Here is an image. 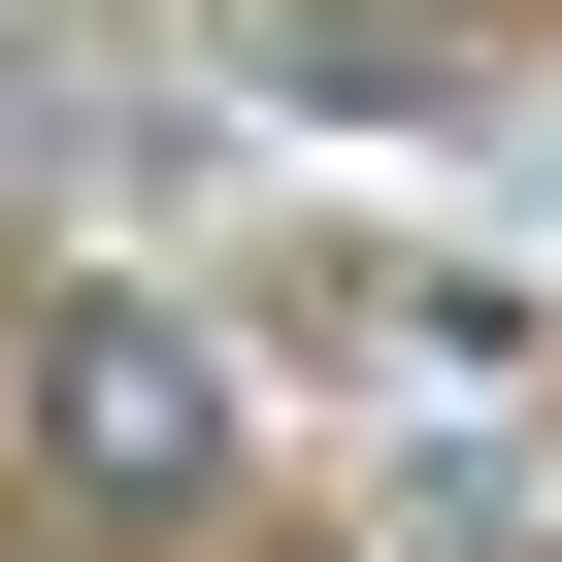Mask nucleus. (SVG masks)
Listing matches in <instances>:
<instances>
[{
  "label": "nucleus",
  "mask_w": 562,
  "mask_h": 562,
  "mask_svg": "<svg viewBox=\"0 0 562 562\" xmlns=\"http://www.w3.org/2000/svg\"><path fill=\"white\" fill-rule=\"evenodd\" d=\"M34 463H67L100 529H199V496H232V364H199L166 299H67V331H34Z\"/></svg>",
  "instance_id": "obj_1"
}]
</instances>
